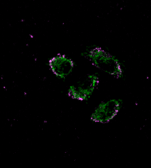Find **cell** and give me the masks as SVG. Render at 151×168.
Returning a JSON list of instances; mask_svg holds the SVG:
<instances>
[{"label":"cell","mask_w":151,"mask_h":168,"mask_svg":"<svg viewBox=\"0 0 151 168\" xmlns=\"http://www.w3.org/2000/svg\"><path fill=\"white\" fill-rule=\"evenodd\" d=\"M99 82L100 78L96 74H88L70 86L68 95L74 100L87 101L92 95Z\"/></svg>","instance_id":"2"},{"label":"cell","mask_w":151,"mask_h":168,"mask_svg":"<svg viewBox=\"0 0 151 168\" xmlns=\"http://www.w3.org/2000/svg\"><path fill=\"white\" fill-rule=\"evenodd\" d=\"M82 56L90 61L94 66L116 78H122L124 75V65L114 55H110L99 46L93 45L87 47Z\"/></svg>","instance_id":"1"},{"label":"cell","mask_w":151,"mask_h":168,"mask_svg":"<svg viewBox=\"0 0 151 168\" xmlns=\"http://www.w3.org/2000/svg\"><path fill=\"white\" fill-rule=\"evenodd\" d=\"M48 65L50 70L57 78L64 79L72 73L75 64L71 58L59 54L49 60Z\"/></svg>","instance_id":"4"},{"label":"cell","mask_w":151,"mask_h":168,"mask_svg":"<svg viewBox=\"0 0 151 168\" xmlns=\"http://www.w3.org/2000/svg\"><path fill=\"white\" fill-rule=\"evenodd\" d=\"M123 101L120 99H113L101 102L91 113L90 120L93 122L106 123L113 119L121 109Z\"/></svg>","instance_id":"3"}]
</instances>
